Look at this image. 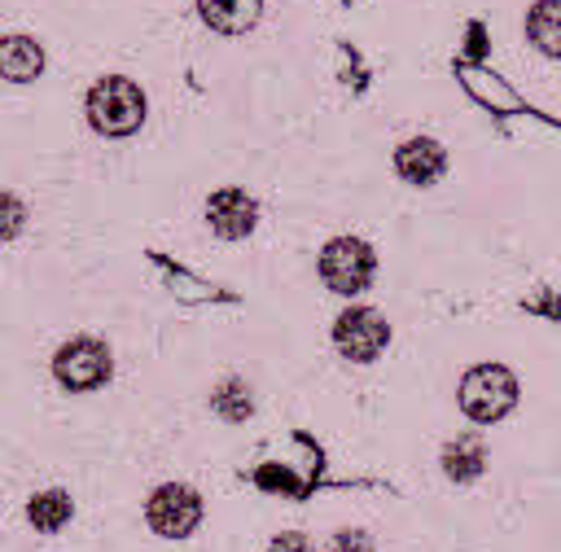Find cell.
Returning <instances> with one entry per match:
<instances>
[{"mask_svg": "<svg viewBox=\"0 0 561 552\" xmlns=\"http://www.w3.org/2000/svg\"><path fill=\"white\" fill-rule=\"evenodd\" d=\"M145 118V96L131 79L110 74L88 92V123L105 136H131Z\"/></svg>", "mask_w": 561, "mask_h": 552, "instance_id": "6da1fadb", "label": "cell"}, {"mask_svg": "<svg viewBox=\"0 0 561 552\" xmlns=\"http://www.w3.org/2000/svg\"><path fill=\"white\" fill-rule=\"evenodd\" d=\"M517 399V381L508 368L500 364H478L473 372H465L460 381V407L469 421L486 425V421H500Z\"/></svg>", "mask_w": 561, "mask_h": 552, "instance_id": "7a4b0ae2", "label": "cell"}, {"mask_svg": "<svg viewBox=\"0 0 561 552\" xmlns=\"http://www.w3.org/2000/svg\"><path fill=\"white\" fill-rule=\"evenodd\" d=\"M320 276L337 294H359L373 280V250L359 237H337L320 254Z\"/></svg>", "mask_w": 561, "mask_h": 552, "instance_id": "3957f363", "label": "cell"}, {"mask_svg": "<svg viewBox=\"0 0 561 552\" xmlns=\"http://www.w3.org/2000/svg\"><path fill=\"white\" fill-rule=\"evenodd\" d=\"M145 517H149V526H153L158 534L184 539V534L197 526V517H202V499H197V491H188V486H180V482H167V486H158V491L149 495Z\"/></svg>", "mask_w": 561, "mask_h": 552, "instance_id": "277c9868", "label": "cell"}, {"mask_svg": "<svg viewBox=\"0 0 561 552\" xmlns=\"http://www.w3.org/2000/svg\"><path fill=\"white\" fill-rule=\"evenodd\" d=\"M386 337H390V329H386V320H381V311H373V307H351V311H342V320H337V329H333V342H337V350L346 355V359H373L381 346H386Z\"/></svg>", "mask_w": 561, "mask_h": 552, "instance_id": "5b68a950", "label": "cell"}, {"mask_svg": "<svg viewBox=\"0 0 561 552\" xmlns=\"http://www.w3.org/2000/svg\"><path fill=\"white\" fill-rule=\"evenodd\" d=\"M53 372L70 390H92V386H101L110 377V350L101 342H92V337H79V342H70V346L57 350Z\"/></svg>", "mask_w": 561, "mask_h": 552, "instance_id": "8992f818", "label": "cell"}, {"mask_svg": "<svg viewBox=\"0 0 561 552\" xmlns=\"http://www.w3.org/2000/svg\"><path fill=\"white\" fill-rule=\"evenodd\" d=\"M206 215H210V228L224 237V241H237V237H245L250 228H254V197L250 193H241V188H219L215 197H210V206H206Z\"/></svg>", "mask_w": 561, "mask_h": 552, "instance_id": "52a82bcc", "label": "cell"}, {"mask_svg": "<svg viewBox=\"0 0 561 552\" xmlns=\"http://www.w3.org/2000/svg\"><path fill=\"white\" fill-rule=\"evenodd\" d=\"M443 166H447V153H443L438 140H430V136L403 140V145L394 149V171H399L408 184H430V180L443 175Z\"/></svg>", "mask_w": 561, "mask_h": 552, "instance_id": "ba28073f", "label": "cell"}, {"mask_svg": "<svg viewBox=\"0 0 561 552\" xmlns=\"http://www.w3.org/2000/svg\"><path fill=\"white\" fill-rule=\"evenodd\" d=\"M39 66H44V53H39L35 39H26V35H4L0 39V74L4 79L26 83V79L39 74Z\"/></svg>", "mask_w": 561, "mask_h": 552, "instance_id": "9c48e42d", "label": "cell"}, {"mask_svg": "<svg viewBox=\"0 0 561 552\" xmlns=\"http://www.w3.org/2000/svg\"><path fill=\"white\" fill-rule=\"evenodd\" d=\"M197 9H202V18L215 26V31H224V35H237V31H245V26H254L259 22V0H197Z\"/></svg>", "mask_w": 561, "mask_h": 552, "instance_id": "30bf717a", "label": "cell"}, {"mask_svg": "<svg viewBox=\"0 0 561 552\" xmlns=\"http://www.w3.org/2000/svg\"><path fill=\"white\" fill-rule=\"evenodd\" d=\"M526 31L548 57H561V0H539L526 18Z\"/></svg>", "mask_w": 561, "mask_h": 552, "instance_id": "8fae6325", "label": "cell"}, {"mask_svg": "<svg viewBox=\"0 0 561 552\" xmlns=\"http://www.w3.org/2000/svg\"><path fill=\"white\" fill-rule=\"evenodd\" d=\"M482 464H486V451H482L478 438H460L443 451V469H447L451 482H473L482 473Z\"/></svg>", "mask_w": 561, "mask_h": 552, "instance_id": "7c38bea8", "label": "cell"}, {"mask_svg": "<svg viewBox=\"0 0 561 552\" xmlns=\"http://www.w3.org/2000/svg\"><path fill=\"white\" fill-rule=\"evenodd\" d=\"M26 513H31L35 530H61L66 517H70V495L66 491H39Z\"/></svg>", "mask_w": 561, "mask_h": 552, "instance_id": "4fadbf2b", "label": "cell"}, {"mask_svg": "<svg viewBox=\"0 0 561 552\" xmlns=\"http://www.w3.org/2000/svg\"><path fill=\"white\" fill-rule=\"evenodd\" d=\"M22 219H26V210H22V202H18V197H9V193H0V241H9V237H18V228H22Z\"/></svg>", "mask_w": 561, "mask_h": 552, "instance_id": "5bb4252c", "label": "cell"}, {"mask_svg": "<svg viewBox=\"0 0 561 552\" xmlns=\"http://www.w3.org/2000/svg\"><path fill=\"white\" fill-rule=\"evenodd\" d=\"M272 552H316V548H311V539H307V534L285 530V534H276V539H272Z\"/></svg>", "mask_w": 561, "mask_h": 552, "instance_id": "9a60e30c", "label": "cell"}, {"mask_svg": "<svg viewBox=\"0 0 561 552\" xmlns=\"http://www.w3.org/2000/svg\"><path fill=\"white\" fill-rule=\"evenodd\" d=\"M329 552H368V539H364V534H346V530H342V534L333 539V548H329Z\"/></svg>", "mask_w": 561, "mask_h": 552, "instance_id": "2e32d148", "label": "cell"}]
</instances>
